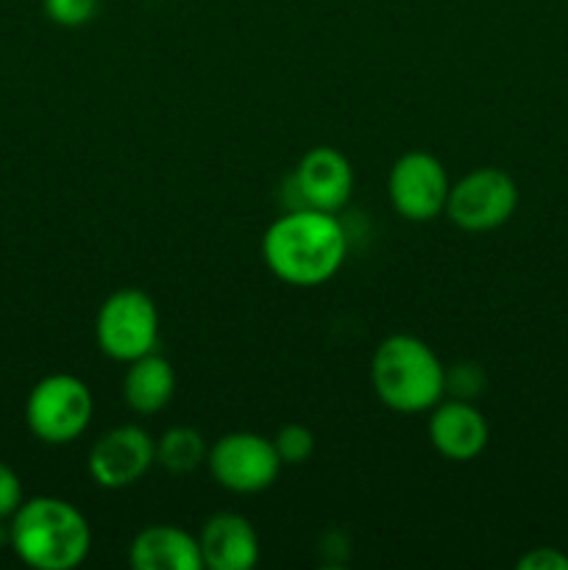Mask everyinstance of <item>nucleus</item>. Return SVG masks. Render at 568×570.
<instances>
[{"mask_svg":"<svg viewBox=\"0 0 568 570\" xmlns=\"http://www.w3.org/2000/svg\"><path fill=\"white\" fill-rule=\"evenodd\" d=\"M206 468L228 493L256 495L273 488L284 465L271 438L256 432H228L215 445H209Z\"/></svg>","mask_w":568,"mask_h":570,"instance_id":"obj_7","label":"nucleus"},{"mask_svg":"<svg viewBox=\"0 0 568 570\" xmlns=\"http://www.w3.org/2000/svg\"><path fill=\"white\" fill-rule=\"evenodd\" d=\"M95 415L92 390L72 373H50L39 379L26 399V426L39 443H76Z\"/></svg>","mask_w":568,"mask_h":570,"instance_id":"obj_4","label":"nucleus"},{"mask_svg":"<svg viewBox=\"0 0 568 570\" xmlns=\"http://www.w3.org/2000/svg\"><path fill=\"white\" fill-rule=\"evenodd\" d=\"M156 465V440L143 426H115L89 449L87 471L104 490H126Z\"/></svg>","mask_w":568,"mask_h":570,"instance_id":"obj_9","label":"nucleus"},{"mask_svg":"<svg viewBox=\"0 0 568 570\" xmlns=\"http://www.w3.org/2000/svg\"><path fill=\"white\" fill-rule=\"evenodd\" d=\"M128 562L137 570H204L198 538L173 523H154L134 534Z\"/></svg>","mask_w":568,"mask_h":570,"instance_id":"obj_13","label":"nucleus"},{"mask_svg":"<svg viewBox=\"0 0 568 570\" xmlns=\"http://www.w3.org/2000/svg\"><path fill=\"white\" fill-rule=\"evenodd\" d=\"M518 209V187L499 167H477L451 184L445 217L471 234L501 228Z\"/></svg>","mask_w":568,"mask_h":570,"instance_id":"obj_6","label":"nucleus"},{"mask_svg":"<svg viewBox=\"0 0 568 570\" xmlns=\"http://www.w3.org/2000/svg\"><path fill=\"white\" fill-rule=\"evenodd\" d=\"M173 395H176V371L170 360L150 351L128 362V371L123 376V401L137 415H156L170 404Z\"/></svg>","mask_w":568,"mask_h":570,"instance_id":"obj_14","label":"nucleus"},{"mask_svg":"<svg viewBox=\"0 0 568 570\" xmlns=\"http://www.w3.org/2000/svg\"><path fill=\"white\" fill-rule=\"evenodd\" d=\"M427 434L432 449L451 462H471L488 449V417L473 406V401L440 399L429 410Z\"/></svg>","mask_w":568,"mask_h":570,"instance_id":"obj_11","label":"nucleus"},{"mask_svg":"<svg viewBox=\"0 0 568 570\" xmlns=\"http://www.w3.org/2000/svg\"><path fill=\"white\" fill-rule=\"evenodd\" d=\"M22 501H26V493H22L20 476L14 468L0 460V521H9L20 510Z\"/></svg>","mask_w":568,"mask_h":570,"instance_id":"obj_19","label":"nucleus"},{"mask_svg":"<svg viewBox=\"0 0 568 570\" xmlns=\"http://www.w3.org/2000/svg\"><path fill=\"white\" fill-rule=\"evenodd\" d=\"M349 254V237L332 212H287L267 226L262 237V259L278 282L290 287H321L332 282Z\"/></svg>","mask_w":568,"mask_h":570,"instance_id":"obj_1","label":"nucleus"},{"mask_svg":"<svg viewBox=\"0 0 568 570\" xmlns=\"http://www.w3.org/2000/svg\"><path fill=\"white\" fill-rule=\"evenodd\" d=\"M271 440L282 465H304L315 454V434L304 423H284Z\"/></svg>","mask_w":568,"mask_h":570,"instance_id":"obj_16","label":"nucleus"},{"mask_svg":"<svg viewBox=\"0 0 568 570\" xmlns=\"http://www.w3.org/2000/svg\"><path fill=\"white\" fill-rule=\"evenodd\" d=\"M45 14L61 28H81L95 20L100 0H42Z\"/></svg>","mask_w":568,"mask_h":570,"instance_id":"obj_18","label":"nucleus"},{"mask_svg":"<svg viewBox=\"0 0 568 570\" xmlns=\"http://www.w3.org/2000/svg\"><path fill=\"white\" fill-rule=\"evenodd\" d=\"M100 354L115 362H134L159 345V309L143 289H117L95 315Z\"/></svg>","mask_w":568,"mask_h":570,"instance_id":"obj_5","label":"nucleus"},{"mask_svg":"<svg viewBox=\"0 0 568 570\" xmlns=\"http://www.w3.org/2000/svg\"><path fill=\"white\" fill-rule=\"evenodd\" d=\"M484 371L477 362H457V365L445 367V395L449 399L473 401L484 390Z\"/></svg>","mask_w":568,"mask_h":570,"instance_id":"obj_17","label":"nucleus"},{"mask_svg":"<svg viewBox=\"0 0 568 570\" xmlns=\"http://www.w3.org/2000/svg\"><path fill=\"white\" fill-rule=\"evenodd\" d=\"M293 187L298 193L301 206L337 215L354 193V167L343 150L317 145V148L306 150L295 165Z\"/></svg>","mask_w":568,"mask_h":570,"instance_id":"obj_10","label":"nucleus"},{"mask_svg":"<svg viewBox=\"0 0 568 570\" xmlns=\"http://www.w3.org/2000/svg\"><path fill=\"white\" fill-rule=\"evenodd\" d=\"M376 399L399 415H421L445 399V365L415 334H390L371 360Z\"/></svg>","mask_w":568,"mask_h":570,"instance_id":"obj_3","label":"nucleus"},{"mask_svg":"<svg viewBox=\"0 0 568 570\" xmlns=\"http://www.w3.org/2000/svg\"><path fill=\"white\" fill-rule=\"evenodd\" d=\"M449 189L451 181L445 165L429 150H407L390 167V206L410 223H429L445 215Z\"/></svg>","mask_w":568,"mask_h":570,"instance_id":"obj_8","label":"nucleus"},{"mask_svg":"<svg viewBox=\"0 0 568 570\" xmlns=\"http://www.w3.org/2000/svg\"><path fill=\"white\" fill-rule=\"evenodd\" d=\"M209 445L204 434L193 426H173L156 440V465L165 468L173 476H187L206 465Z\"/></svg>","mask_w":568,"mask_h":570,"instance_id":"obj_15","label":"nucleus"},{"mask_svg":"<svg viewBox=\"0 0 568 570\" xmlns=\"http://www.w3.org/2000/svg\"><path fill=\"white\" fill-rule=\"evenodd\" d=\"M200 560L209 570H251L259 562V534L237 512H217L198 534Z\"/></svg>","mask_w":568,"mask_h":570,"instance_id":"obj_12","label":"nucleus"},{"mask_svg":"<svg viewBox=\"0 0 568 570\" xmlns=\"http://www.w3.org/2000/svg\"><path fill=\"white\" fill-rule=\"evenodd\" d=\"M9 546L33 570H72L89 557L92 527L70 501L33 495L9 518Z\"/></svg>","mask_w":568,"mask_h":570,"instance_id":"obj_2","label":"nucleus"},{"mask_svg":"<svg viewBox=\"0 0 568 570\" xmlns=\"http://www.w3.org/2000/svg\"><path fill=\"white\" fill-rule=\"evenodd\" d=\"M518 570H568V557L560 549L538 546L518 560Z\"/></svg>","mask_w":568,"mask_h":570,"instance_id":"obj_20","label":"nucleus"}]
</instances>
